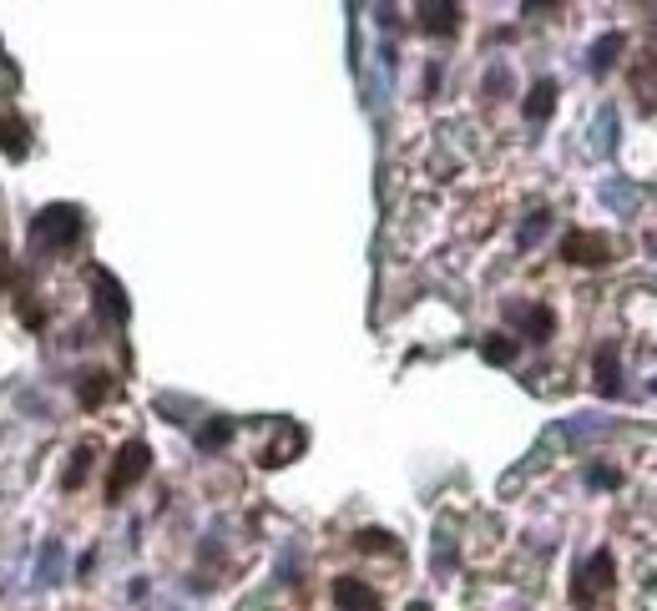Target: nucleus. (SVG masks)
I'll return each instance as SVG.
<instances>
[{"label": "nucleus", "instance_id": "4468645a", "mask_svg": "<svg viewBox=\"0 0 657 611\" xmlns=\"http://www.w3.org/2000/svg\"><path fill=\"white\" fill-rule=\"evenodd\" d=\"M233 440V424L228 420H207L203 430H197V450H223Z\"/></svg>", "mask_w": 657, "mask_h": 611}, {"label": "nucleus", "instance_id": "f03ea898", "mask_svg": "<svg viewBox=\"0 0 657 611\" xmlns=\"http://www.w3.org/2000/svg\"><path fill=\"white\" fill-rule=\"evenodd\" d=\"M147 465H152V450H147L142 440H127V445L116 450V460H112V475H106V500L127 496L132 485L147 475Z\"/></svg>", "mask_w": 657, "mask_h": 611}, {"label": "nucleus", "instance_id": "1a4fd4ad", "mask_svg": "<svg viewBox=\"0 0 657 611\" xmlns=\"http://www.w3.org/2000/svg\"><path fill=\"white\" fill-rule=\"evenodd\" d=\"M0 147L11 157H26V147H31V132H26V122L21 116H11V112H0Z\"/></svg>", "mask_w": 657, "mask_h": 611}, {"label": "nucleus", "instance_id": "a211bd4d", "mask_svg": "<svg viewBox=\"0 0 657 611\" xmlns=\"http://www.w3.org/2000/svg\"><path fill=\"white\" fill-rule=\"evenodd\" d=\"M542 228H546V213H531V223L521 228V248H531V242L542 238Z\"/></svg>", "mask_w": 657, "mask_h": 611}, {"label": "nucleus", "instance_id": "39448f33", "mask_svg": "<svg viewBox=\"0 0 657 611\" xmlns=\"http://www.w3.org/2000/svg\"><path fill=\"white\" fill-rule=\"evenodd\" d=\"M506 319L526 333V339H536V344H542V339H552V329H556L552 308H542V304H511V308H506Z\"/></svg>", "mask_w": 657, "mask_h": 611}, {"label": "nucleus", "instance_id": "2eb2a0df", "mask_svg": "<svg viewBox=\"0 0 657 611\" xmlns=\"http://www.w3.org/2000/svg\"><path fill=\"white\" fill-rule=\"evenodd\" d=\"M516 349H521L516 339H506V333H490L486 344H480V354H486L490 364H511V359H516Z\"/></svg>", "mask_w": 657, "mask_h": 611}, {"label": "nucleus", "instance_id": "6e6552de", "mask_svg": "<svg viewBox=\"0 0 657 611\" xmlns=\"http://www.w3.org/2000/svg\"><path fill=\"white\" fill-rule=\"evenodd\" d=\"M607 576H612V561H607V556H597L592 566H581L577 586H571V601H577V606H592L597 591L607 586Z\"/></svg>", "mask_w": 657, "mask_h": 611}, {"label": "nucleus", "instance_id": "0eeeda50", "mask_svg": "<svg viewBox=\"0 0 657 611\" xmlns=\"http://www.w3.org/2000/svg\"><path fill=\"white\" fill-rule=\"evenodd\" d=\"M112 395H116V379L106 369H81L77 374V405L81 409H102Z\"/></svg>", "mask_w": 657, "mask_h": 611}, {"label": "nucleus", "instance_id": "f8f14e48", "mask_svg": "<svg viewBox=\"0 0 657 611\" xmlns=\"http://www.w3.org/2000/svg\"><path fill=\"white\" fill-rule=\"evenodd\" d=\"M597 389H602V395H617V389H622V379H617V349H612V344L597 354Z\"/></svg>", "mask_w": 657, "mask_h": 611}, {"label": "nucleus", "instance_id": "9d476101", "mask_svg": "<svg viewBox=\"0 0 657 611\" xmlns=\"http://www.w3.org/2000/svg\"><path fill=\"white\" fill-rule=\"evenodd\" d=\"M420 26L445 36V31L461 26V5H420Z\"/></svg>", "mask_w": 657, "mask_h": 611}, {"label": "nucleus", "instance_id": "f257e3e1", "mask_svg": "<svg viewBox=\"0 0 657 611\" xmlns=\"http://www.w3.org/2000/svg\"><path fill=\"white\" fill-rule=\"evenodd\" d=\"M77 238H81V207H71V203H51L31 217V242L41 253H61Z\"/></svg>", "mask_w": 657, "mask_h": 611}, {"label": "nucleus", "instance_id": "ddd939ff", "mask_svg": "<svg viewBox=\"0 0 657 611\" xmlns=\"http://www.w3.org/2000/svg\"><path fill=\"white\" fill-rule=\"evenodd\" d=\"M91 455H96V445H81L77 455H71V465H66V475H61V490H81V480H87V470H91Z\"/></svg>", "mask_w": 657, "mask_h": 611}, {"label": "nucleus", "instance_id": "423d86ee", "mask_svg": "<svg viewBox=\"0 0 657 611\" xmlns=\"http://www.w3.org/2000/svg\"><path fill=\"white\" fill-rule=\"evenodd\" d=\"M607 253H612V242H607L602 233H571V238L561 242V258H567V263H581V268L607 263Z\"/></svg>", "mask_w": 657, "mask_h": 611}, {"label": "nucleus", "instance_id": "f3484780", "mask_svg": "<svg viewBox=\"0 0 657 611\" xmlns=\"http://www.w3.org/2000/svg\"><path fill=\"white\" fill-rule=\"evenodd\" d=\"M354 546L360 551H395V535L389 531H360L354 535Z\"/></svg>", "mask_w": 657, "mask_h": 611}, {"label": "nucleus", "instance_id": "7ed1b4c3", "mask_svg": "<svg viewBox=\"0 0 657 611\" xmlns=\"http://www.w3.org/2000/svg\"><path fill=\"white\" fill-rule=\"evenodd\" d=\"M87 278H91V293H96V314L106 308V319H112V324H127L132 304H127V293H122V283H116L106 268H91Z\"/></svg>", "mask_w": 657, "mask_h": 611}, {"label": "nucleus", "instance_id": "9b49d317", "mask_svg": "<svg viewBox=\"0 0 657 611\" xmlns=\"http://www.w3.org/2000/svg\"><path fill=\"white\" fill-rule=\"evenodd\" d=\"M552 106H556V81H536L531 96H526V116H531V122H546Z\"/></svg>", "mask_w": 657, "mask_h": 611}, {"label": "nucleus", "instance_id": "dca6fc26", "mask_svg": "<svg viewBox=\"0 0 657 611\" xmlns=\"http://www.w3.org/2000/svg\"><path fill=\"white\" fill-rule=\"evenodd\" d=\"M617 51H622V36H607V41H597V46H592V71H607V66L617 61Z\"/></svg>", "mask_w": 657, "mask_h": 611}, {"label": "nucleus", "instance_id": "20e7f679", "mask_svg": "<svg viewBox=\"0 0 657 611\" xmlns=\"http://www.w3.org/2000/svg\"><path fill=\"white\" fill-rule=\"evenodd\" d=\"M334 601H339V611H385L379 591H374L370 581H360V576H339V581H334Z\"/></svg>", "mask_w": 657, "mask_h": 611}]
</instances>
